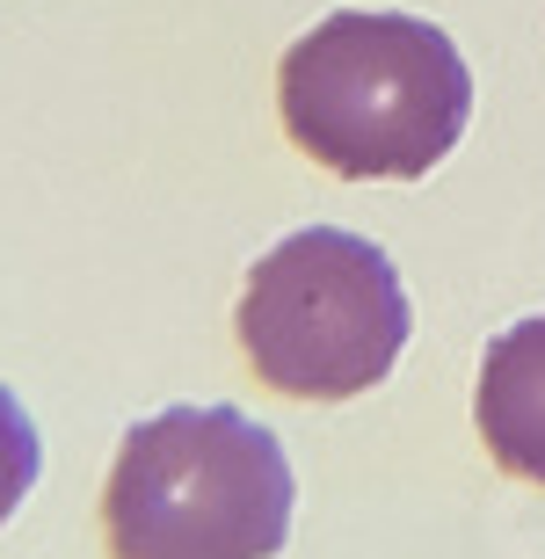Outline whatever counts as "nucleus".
I'll return each instance as SVG.
<instances>
[{
  "instance_id": "1",
  "label": "nucleus",
  "mask_w": 545,
  "mask_h": 559,
  "mask_svg": "<svg viewBox=\"0 0 545 559\" xmlns=\"http://www.w3.org/2000/svg\"><path fill=\"white\" fill-rule=\"evenodd\" d=\"M276 109L298 153L342 182H415L465 139L473 73L437 22L349 8L284 51Z\"/></svg>"
},
{
  "instance_id": "2",
  "label": "nucleus",
  "mask_w": 545,
  "mask_h": 559,
  "mask_svg": "<svg viewBox=\"0 0 545 559\" xmlns=\"http://www.w3.org/2000/svg\"><path fill=\"white\" fill-rule=\"evenodd\" d=\"M292 457L240 407H168L117 443L103 487L109 559H276Z\"/></svg>"
},
{
  "instance_id": "3",
  "label": "nucleus",
  "mask_w": 545,
  "mask_h": 559,
  "mask_svg": "<svg viewBox=\"0 0 545 559\" xmlns=\"http://www.w3.org/2000/svg\"><path fill=\"white\" fill-rule=\"evenodd\" d=\"M240 349L292 400H349L386 385L407 349V290L364 233L306 226L276 240L240 290Z\"/></svg>"
},
{
  "instance_id": "4",
  "label": "nucleus",
  "mask_w": 545,
  "mask_h": 559,
  "mask_svg": "<svg viewBox=\"0 0 545 559\" xmlns=\"http://www.w3.org/2000/svg\"><path fill=\"white\" fill-rule=\"evenodd\" d=\"M473 421H481V443L502 473L545 487V312L487 342Z\"/></svg>"
},
{
  "instance_id": "5",
  "label": "nucleus",
  "mask_w": 545,
  "mask_h": 559,
  "mask_svg": "<svg viewBox=\"0 0 545 559\" xmlns=\"http://www.w3.org/2000/svg\"><path fill=\"white\" fill-rule=\"evenodd\" d=\"M44 473V443H37V421H29V407H22L8 385H0V523L15 516L22 501H29V487H37Z\"/></svg>"
}]
</instances>
